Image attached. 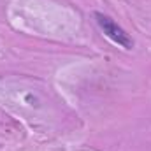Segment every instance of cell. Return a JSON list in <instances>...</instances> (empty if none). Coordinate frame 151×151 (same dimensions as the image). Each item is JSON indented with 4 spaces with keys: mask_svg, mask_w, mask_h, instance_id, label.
Masks as SVG:
<instances>
[{
    "mask_svg": "<svg viewBox=\"0 0 151 151\" xmlns=\"http://www.w3.org/2000/svg\"><path fill=\"white\" fill-rule=\"evenodd\" d=\"M95 21L99 25V28L104 32V35L107 39H111L114 44H118L123 49H132L134 47V40L132 37L114 21L111 16L104 14V12H95Z\"/></svg>",
    "mask_w": 151,
    "mask_h": 151,
    "instance_id": "cell-1",
    "label": "cell"
}]
</instances>
